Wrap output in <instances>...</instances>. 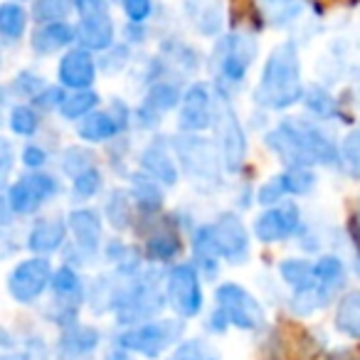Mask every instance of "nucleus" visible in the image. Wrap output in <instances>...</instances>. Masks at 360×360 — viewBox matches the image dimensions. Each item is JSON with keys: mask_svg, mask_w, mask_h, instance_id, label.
Wrapping results in <instances>:
<instances>
[{"mask_svg": "<svg viewBox=\"0 0 360 360\" xmlns=\"http://www.w3.org/2000/svg\"><path fill=\"white\" fill-rule=\"evenodd\" d=\"M168 360H220L217 350L205 340H183L180 345H175L173 353L168 355Z\"/></svg>", "mask_w": 360, "mask_h": 360, "instance_id": "c756f323", "label": "nucleus"}, {"mask_svg": "<svg viewBox=\"0 0 360 360\" xmlns=\"http://www.w3.org/2000/svg\"><path fill=\"white\" fill-rule=\"evenodd\" d=\"M94 168V160H91V153L84 148H67L65 158H62V170L72 178H79V175L89 173Z\"/></svg>", "mask_w": 360, "mask_h": 360, "instance_id": "f704fd0d", "label": "nucleus"}, {"mask_svg": "<svg viewBox=\"0 0 360 360\" xmlns=\"http://www.w3.org/2000/svg\"><path fill=\"white\" fill-rule=\"evenodd\" d=\"M178 101H183L180 91L175 89L173 84L160 82V84H155L153 89L148 91V96H146L143 106H141V111H139L141 121H143V124H153L155 119H160L163 111H170L173 106H178Z\"/></svg>", "mask_w": 360, "mask_h": 360, "instance_id": "aec40b11", "label": "nucleus"}, {"mask_svg": "<svg viewBox=\"0 0 360 360\" xmlns=\"http://www.w3.org/2000/svg\"><path fill=\"white\" fill-rule=\"evenodd\" d=\"M70 230L75 235L77 245L86 252V255H94L99 250L101 240V222L96 217V212L91 210H75L70 215Z\"/></svg>", "mask_w": 360, "mask_h": 360, "instance_id": "a211bd4d", "label": "nucleus"}, {"mask_svg": "<svg viewBox=\"0 0 360 360\" xmlns=\"http://www.w3.org/2000/svg\"><path fill=\"white\" fill-rule=\"evenodd\" d=\"M99 345V330L91 326H67L60 338V350L65 358H84Z\"/></svg>", "mask_w": 360, "mask_h": 360, "instance_id": "6ab92c4d", "label": "nucleus"}, {"mask_svg": "<svg viewBox=\"0 0 360 360\" xmlns=\"http://www.w3.org/2000/svg\"><path fill=\"white\" fill-rule=\"evenodd\" d=\"M106 215H109L111 225L116 230H126L131 222V210H129V200H126L124 193H114L106 202Z\"/></svg>", "mask_w": 360, "mask_h": 360, "instance_id": "4c0bfd02", "label": "nucleus"}, {"mask_svg": "<svg viewBox=\"0 0 360 360\" xmlns=\"http://www.w3.org/2000/svg\"><path fill=\"white\" fill-rule=\"evenodd\" d=\"M301 99V67L294 45L274 47L262 72L255 101L264 109H286Z\"/></svg>", "mask_w": 360, "mask_h": 360, "instance_id": "f03ea898", "label": "nucleus"}, {"mask_svg": "<svg viewBox=\"0 0 360 360\" xmlns=\"http://www.w3.org/2000/svg\"><path fill=\"white\" fill-rule=\"evenodd\" d=\"M257 55V42L250 35H227L215 47V70L222 84H242Z\"/></svg>", "mask_w": 360, "mask_h": 360, "instance_id": "39448f33", "label": "nucleus"}, {"mask_svg": "<svg viewBox=\"0 0 360 360\" xmlns=\"http://www.w3.org/2000/svg\"><path fill=\"white\" fill-rule=\"evenodd\" d=\"M101 188V175L99 170L91 168L89 173L75 178V198H91L96 195V191Z\"/></svg>", "mask_w": 360, "mask_h": 360, "instance_id": "ea45409f", "label": "nucleus"}, {"mask_svg": "<svg viewBox=\"0 0 360 360\" xmlns=\"http://www.w3.org/2000/svg\"><path fill=\"white\" fill-rule=\"evenodd\" d=\"M215 131L217 139H220V153H222V163L230 173L240 170L242 160H245L247 153V139L245 131H242L240 121L235 116V109H232L230 99L225 94H220L215 99Z\"/></svg>", "mask_w": 360, "mask_h": 360, "instance_id": "423d86ee", "label": "nucleus"}, {"mask_svg": "<svg viewBox=\"0 0 360 360\" xmlns=\"http://www.w3.org/2000/svg\"><path fill=\"white\" fill-rule=\"evenodd\" d=\"M266 146L286 160L291 168L306 165H328L335 160V146L323 131L309 121H284L269 136Z\"/></svg>", "mask_w": 360, "mask_h": 360, "instance_id": "f257e3e1", "label": "nucleus"}, {"mask_svg": "<svg viewBox=\"0 0 360 360\" xmlns=\"http://www.w3.org/2000/svg\"><path fill=\"white\" fill-rule=\"evenodd\" d=\"M215 299L217 309L222 311L230 326H237L242 330H257L264 326V311H262L259 301L240 284H222Z\"/></svg>", "mask_w": 360, "mask_h": 360, "instance_id": "6e6552de", "label": "nucleus"}, {"mask_svg": "<svg viewBox=\"0 0 360 360\" xmlns=\"http://www.w3.org/2000/svg\"><path fill=\"white\" fill-rule=\"evenodd\" d=\"M180 129L202 131L215 121V99L207 84H193L180 101Z\"/></svg>", "mask_w": 360, "mask_h": 360, "instance_id": "f8f14e48", "label": "nucleus"}, {"mask_svg": "<svg viewBox=\"0 0 360 360\" xmlns=\"http://www.w3.org/2000/svg\"><path fill=\"white\" fill-rule=\"evenodd\" d=\"M104 360H134V358H131V353L126 348H121V345H114V348H109L104 353Z\"/></svg>", "mask_w": 360, "mask_h": 360, "instance_id": "de8ad7c7", "label": "nucleus"}, {"mask_svg": "<svg viewBox=\"0 0 360 360\" xmlns=\"http://www.w3.org/2000/svg\"><path fill=\"white\" fill-rule=\"evenodd\" d=\"M52 276L55 274H52L47 259H40V257L25 259L8 276V291L20 304H30L47 289V284H52Z\"/></svg>", "mask_w": 360, "mask_h": 360, "instance_id": "9d476101", "label": "nucleus"}, {"mask_svg": "<svg viewBox=\"0 0 360 360\" xmlns=\"http://www.w3.org/2000/svg\"><path fill=\"white\" fill-rule=\"evenodd\" d=\"M262 13L271 25H286L301 13V0H259Z\"/></svg>", "mask_w": 360, "mask_h": 360, "instance_id": "cd10ccee", "label": "nucleus"}, {"mask_svg": "<svg viewBox=\"0 0 360 360\" xmlns=\"http://www.w3.org/2000/svg\"><path fill=\"white\" fill-rule=\"evenodd\" d=\"M299 227V210L294 205L271 207L255 222V235L262 242H279L291 237Z\"/></svg>", "mask_w": 360, "mask_h": 360, "instance_id": "4468645a", "label": "nucleus"}, {"mask_svg": "<svg viewBox=\"0 0 360 360\" xmlns=\"http://www.w3.org/2000/svg\"><path fill=\"white\" fill-rule=\"evenodd\" d=\"M57 193V183L52 175L47 173H30L25 178H20L15 186L8 191L6 202L13 212L18 215H27L35 212L42 202H47Z\"/></svg>", "mask_w": 360, "mask_h": 360, "instance_id": "9b49d317", "label": "nucleus"}, {"mask_svg": "<svg viewBox=\"0 0 360 360\" xmlns=\"http://www.w3.org/2000/svg\"><path fill=\"white\" fill-rule=\"evenodd\" d=\"M279 271H281V279H284L294 291L306 289V286H311V284L319 281L316 279V264H311V262H306V259L281 262Z\"/></svg>", "mask_w": 360, "mask_h": 360, "instance_id": "bb28decb", "label": "nucleus"}, {"mask_svg": "<svg viewBox=\"0 0 360 360\" xmlns=\"http://www.w3.org/2000/svg\"><path fill=\"white\" fill-rule=\"evenodd\" d=\"M335 328L348 338H360V291H350L335 309Z\"/></svg>", "mask_w": 360, "mask_h": 360, "instance_id": "b1692460", "label": "nucleus"}, {"mask_svg": "<svg viewBox=\"0 0 360 360\" xmlns=\"http://www.w3.org/2000/svg\"><path fill=\"white\" fill-rule=\"evenodd\" d=\"M183 330H186L183 321H175V319L148 321V323H141V326H134V328L124 330V333L119 335V345L126 350L146 355V358H158L170 345L178 343Z\"/></svg>", "mask_w": 360, "mask_h": 360, "instance_id": "20e7f679", "label": "nucleus"}, {"mask_svg": "<svg viewBox=\"0 0 360 360\" xmlns=\"http://www.w3.org/2000/svg\"><path fill=\"white\" fill-rule=\"evenodd\" d=\"M96 79V65L89 50H72L60 62V82L70 89H86Z\"/></svg>", "mask_w": 360, "mask_h": 360, "instance_id": "2eb2a0df", "label": "nucleus"}, {"mask_svg": "<svg viewBox=\"0 0 360 360\" xmlns=\"http://www.w3.org/2000/svg\"><path fill=\"white\" fill-rule=\"evenodd\" d=\"M178 160L191 178L198 180H215L220 170V158L217 146L207 141L205 136H178L173 141Z\"/></svg>", "mask_w": 360, "mask_h": 360, "instance_id": "0eeeda50", "label": "nucleus"}, {"mask_svg": "<svg viewBox=\"0 0 360 360\" xmlns=\"http://www.w3.org/2000/svg\"><path fill=\"white\" fill-rule=\"evenodd\" d=\"M77 11H79L82 18H89V15H101L106 13V0H75Z\"/></svg>", "mask_w": 360, "mask_h": 360, "instance_id": "a18cd8bd", "label": "nucleus"}, {"mask_svg": "<svg viewBox=\"0 0 360 360\" xmlns=\"http://www.w3.org/2000/svg\"><path fill=\"white\" fill-rule=\"evenodd\" d=\"M75 32L77 40L84 45V50H106L114 42V22H111L109 13L82 18Z\"/></svg>", "mask_w": 360, "mask_h": 360, "instance_id": "dca6fc26", "label": "nucleus"}, {"mask_svg": "<svg viewBox=\"0 0 360 360\" xmlns=\"http://www.w3.org/2000/svg\"><path fill=\"white\" fill-rule=\"evenodd\" d=\"M37 114L30 109V106H15L11 114V129L15 131L18 136H32L37 131Z\"/></svg>", "mask_w": 360, "mask_h": 360, "instance_id": "58836bf2", "label": "nucleus"}, {"mask_svg": "<svg viewBox=\"0 0 360 360\" xmlns=\"http://www.w3.org/2000/svg\"><path fill=\"white\" fill-rule=\"evenodd\" d=\"M72 40H77V32L72 30L67 22H50V25L40 27V30L32 35V47L40 55H50L62 47H67Z\"/></svg>", "mask_w": 360, "mask_h": 360, "instance_id": "5701e85b", "label": "nucleus"}, {"mask_svg": "<svg viewBox=\"0 0 360 360\" xmlns=\"http://www.w3.org/2000/svg\"><path fill=\"white\" fill-rule=\"evenodd\" d=\"M180 250V242L175 235H170V232H160V235H153L148 240V245H146V252H148L150 259H170V257L175 255V252Z\"/></svg>", "mask_w": 360, "mask_h": 360, "instance_id": "e433bc0d", "label": "nucleus"}, {"mask_svg": "<svg viewBox=\"0 0 360 360\" xmlns=\"http://www.w3.org/2000/svg\"><path fill=\"white\" fill-rule=\"evenodd\" d=\"M306 106H309V111H314L316 116H323V119H328V116L333 114V99H330V96L326 94V91H321V89H311L309 91Z\"/></svg>", "mask_w": 360, "mask_h": 360, "instance_id": "a19ab883", "label": "nucleus"}, {"mask_svg": "<svg viewBox=\"0 0 360 360\" xmlns=\"http://www.w3.org/2000/svg\"><path fill=\"white\" fill-rule=\"evenodd\" d=\"M165 299L168 296L160 291L158 279L150 274L136 279L134 284H129L124 289L119 299V306H116V321L121 326H141L148 323L160 309H163Z\"/></svg>", "mask_w": 360, "mask_h": 360, "instance_id": "7ed1b4c3", "label": "nucleus"}, {"mask_svg": "<svg viewBox=\"0 0 360 360\" xmlns=\"http://www.w3.org/2000/svg\"><path fill=\"white\" fill-rule=\"evenodd\" d=\"M72 11V0H35L32 6V15L37 22H62V18H67Z\"/></svg>", "mask_w": 360, "mask_h": 360, "instance_id": "473e14b6", "label": "nucleus"}, {"mask_svg": "<svg viewBox=\"0 0 360 360\" xmlns=\"http://www.w3.org/2000/svg\"><path fill=\"white\" fill-rule=\"evenodd\" d=\"M3 360H30L25 353H8V355H3Z\"/></svg>", "mask_w": 360, "mask_h": 360, "instance_id": "8fccbe9b", "label": "nucleus"}, {"mask_svg": "<svg viewBox=\"0 0 360 360\" xmlns=\"http://www.w3.org/2000/svg\"><path fill=\"white\" fill-rule=\"evenodd\" d=\"M131 22H143L150 15V0H121Z\"/></svg>", "mask_w": 360, "mask_h": 360, "instance_id": "c03bdc74", "label": "nucleus"}, {"mask_svg": "<svg viewBox=\"0 0 360 360\" xmlns=\"http://www.w3.org/2000/svg\"><path fill=\"white\" fill-rule=\"evenodd\" d=\"M96 106V94L89 89H79L75 94L65 96L60 104V111L65 119H79V116L89 114L91 109Z\"/></svg>", "mask_w": 360, "mask_h": 360, "instance_id": "2f4dec72", "label": "nucleus"}, {"mask_svg": "<svg viewBox=\"0 0 360 360\" xmlns=\"http://www.w3.org/2000/svg\"><path fill=\"white\" fill-rule=\"evenodd\" d=\"M25 22H27V15L20 6L6 3V6L0 8V32H3L6 42H15L18 37L25 32Z\"/></svg>", "mask_w": 360, "mask_h": 360, "instance_id": "c85d7f7f", "label": "nucleus"}, {"mask_svg": "<svg viewBox=\"0 0 360 360\" xmlns=\"http://www.w3.org/2000/svg\"><path fill=\"white\" fill-rule=\"evenodd\" d=\"M45 160H47V153L40 146H27V148L22 150V163L30 165V168H40V165H45Z\"/></svg>", "mask_w": 360, "mask_h": 360, "instance_id": "49530a36", "label": "nucleus"}, {"mask_svg": "<svg viewBox=\"0 0 360 360\" xmlns=\"http://www.w3.org/2000/svg\"><path fill=\"white\" fill-rule=\"evenodd\" d=\"M215 240L220 247V255L232 264H245L250 257V235L237 215H222L215 222Z\"/></svg>", "mask_w": 360, "mask_h": 360, "instance_id": "ddd939ff", "label": "nucleus"}, {"mask_svg": "<svg viewBox=\"0 0 360 360\" xmlns=\"http://www.w3.org/2000/svg\"><path fill=\"white\" fill-rule=\"evenodd\" d=\"M193 250H195V259L198 266L205 271L207 276L217 274V262H220V247H217L215 240V227L212 225H202L195 230V237H193Z\"/></svg>", "mask_w": 360, "mask_h": 360, "instance_id": "4be33fe9", "label": "nucleus"}, {"mask_svg": "<svg viewBox=\"0 0 360 360\" xmlns=\"http://www.w3.org/2000/svg\"><path fill=\"white\" fill-rule=\"evenodd\" d=\"M316 279L326 284L328 289H340L345 281V266L338 257H321L316 262Z\"/></svg>", "mask_w": 360, "mask_h": 360, "instance_id": "7c9ffc66", "label": "nucleus"}, {"mask_svg": "<svg viewBox=\"0 0 360 360\" xmlns=\"http://www.w3.org/2000/svg\"><path fill=\"white\" fill-rule=\"evenodd\" d=\"M284 193H286V188H284V183H281V178H271L269 183H264V186L259 188L257 200H259L262 205H274Z\"/></svg>", "mask_w": 360, "mask_h": 360, "instance_id": "79ce46f5", "label": "nucleus"}, {"mask_svg": "<svg viewBox=\"0 0 360 360\" xmlns=\"http://www.w3.org/2000/svg\"><path fill=\"white\" fill-rule=\"evenodd\" d=\"M358 227H360V215H358Z\"/></svg>", "mask_w": 360, "mask_h": 360, "instance_id": "3c124183", "label": "nucleus"}, {"mask_svg": "<svg viewBox=\"0 0 360 360\" xmlns=\"http://www.w3.org/2000/svg\"><path fill=\"white\" fill-rule=\"evenodd\" d=\"M165 296H168V304L175 309V314L186 316V319L200 314L202 291L198 271L191 264L173 266L168 274V281H165Z\"/></svg>", "mask_w": 360, "mask_h": 360, "instance_id": "1a4fd4ad", "label": "nucleus"}, {"mask_svg": "<svg viewBox=\"0 0 360 360\" xmlns=\"http://www.w3.org/2000/svg\"><path fill=\"white\" fill-rule=\"evenodd\" d=\"M134 193H136V200H139L141 205H146V207H158L160 205V193H158V188L150 186V183H146V180L136 183Z\"/></svg>", "mask_w": 360, "mask_h": 360, "instance_id": "37998d69", "label": "nucleus"}, {"mask_svg": "<svg viewBox=\"0 0 360 360\" xmlns=\"http://www.w3.org/2000/svg\"><path fill=\"white\" fill-rule=\"evenodd\" d=\"M340 158H343L345 168L353 178H360V126H355L343 141L340 148Z\"/></svg>", "mask_w": 360, "mask_h": 360, "instance_id": "c9c22d12", "label": "nucleus"}, {"mask_svg": "<svg viewBox=\"0 0 360 360\" xmlns=\"http://www.w3.org/2000/svg\"><path fill=\"white\" fill-rule=\"evenodd\" d=\"M119 129H121V124L111 114H91L82 121L77 131H79V139L99 143V141H109Z\"/></svg>", "mask_w": 360, "mask_h": 360, "instance_id": "a878e982", "label": "nucleus"}, {"mask_svg": "<svg viewBox=\"0 0 360 360\" xmlns=\"http://www.w3.org/2000/svg\"><path fill=\"white\" fill-rule=\"evenodd\" d=\"M281 183H284L286 193H294V195H306V193L314 188L316 175L309 168H289L284 175H279Z\"/></svg>", "mask_w": 360, "mask_h": 360, "instance_id": "72a5a7b5", "label": "nucleus"}, {"mask_svg": "<svg viewBox=\"0 0 360 360\" xmlns=\"http://www.w3.org/2000/svg\"><path fill=\"white\" fill-rule=\"evenodd\" d=\"M141 165L150 178L160 180L163 186H173L178 180V168H175L173 155L168 153L163 141H153V143L146 146L143 155H141Z\"/></svg>", "mask_w": 360, "mask_h": 360, "instance_id": "f3484780", "label": "nucleus"}, {"mask_svg": "<svg viewBox=\"0 0 360 360\" xmlns=\"http://www.w3.org/2000/svg\"><path fill=\"white\" fill-rule=\"evenodd\" d=\"M11 163H13V155H11V143L3 141V173L11 170Z\"/></svg>", "mask_w": 360, "mask_h": 360, "instance_id": "09e8293b", "label": "nucleus"}, {"mask_svg": "<svg viewBox=\"0 0 360 360\" xmlns=\"http://www.w3.org/2000/svg\"><path fill=\"white\" fill-rule=\"evenodd\" d=\"M65 232L67 225L62 220H40L35 227L30 230L27 237V247H30L35 255H47V252L60 250V245L65 242Z\"/></svg>", "mask_w": 360, "mask_h": 360, "instance_id": "412c9836", "label": "nucleus"}, {"mask_svg": "<svg viewBox=\"0 0 360 360\" xmlns=\"http://www.w3.org/2000/svg\"><path fill=\"white\" fill-rule=\"evenodd\" d=\"M330 296H333V289H328L326 284L316 281V284L306 286V289L294 291V296H291V311L299 316H309V314H314L316 309H323L330 301Z\"/></svg>", "mask_w": 360, "mask_h": 360, "instance_id": "393cba45", "label": "nucleus"}]
</instances>
